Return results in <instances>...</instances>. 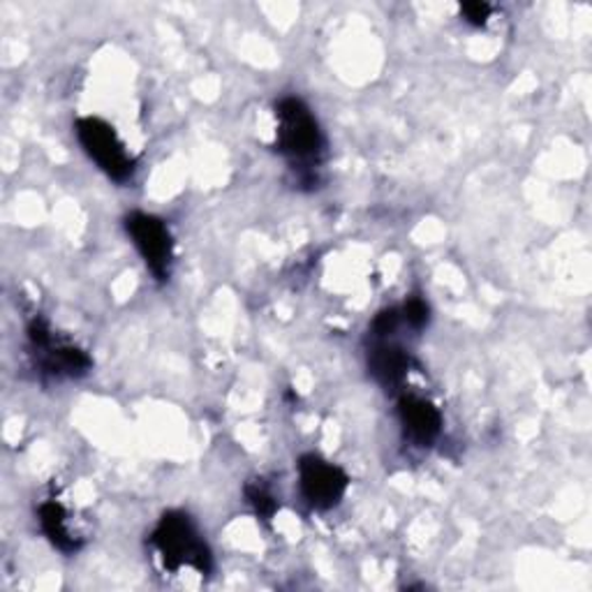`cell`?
<instances>
[{
	"label": "cell",
	"mask_w": 592,
	"mask_h": 592,
	"mask_svg": "<svg viewBox=\"0 0 592 592\" xmlns=\"http://www.w3.org/2000/svg\"><path fill=\"white\" fill-rule=\"evenodd\" d=\"M278 116V151L289 160L292 169L313 175L325 156V135L319 123L299 97H283L276 105Z\"/></svg>",
	"instance_id": "1"
},
{
	"label": "cell",
	"mask_w": 592,
	"mask_h": 592,
	"mask_svg": "<svg viewBox=\"0 0 592 592\" xmlns=\"http://www.w3.org/2000/svg\"><path fill=\"white\" fill-rule=\"evenodd\" d=\"M154 547L162 556V562L169 572H177L179 567H194L200 574H209L213 567V558L204 539H200L194 524L188 514L169 511L160 518L158 528L154 530Z\"/></svg>",
	"instance_id": "2"
},
{
	"label": "cell",
	"mask_w": 592,
	"mask_h": 592,
	"mask_svg": "<svg viewBox=\"0 0 592 592\" xmlns=\"http://www.w3.org/2000/svg\"><path fill=\"white\" fill-rule=\"evenodd\" d=\"M77 137H80V144L84 146L86 156L101 167L112 181L126 183L135 175L133 158L128 156L126 146H123L116 130L107 120L95 118V116L80 118Z\"/></svg>",
	"instance_id": "3"
},
{
	"label": "cell",
	"mask_w": 592,
	"mask_h": 592,
	"mask_svg": "<svg viewBox=\"0 0 592 592\" xmlns=\"http://www.w3.org/2000/svg\"><path fill=\"white\" fill-rule=\"evenodd\" d=\"M126 230L148 271L158 281H167L171 262H175V241L165 222L151 213L135 211L126 218Z\"/></svg>",
	"instance_id": "4"
},
{
	"label": "cell",
	"mask_w": 592,
	"mask_h": 592,
	"mask_svg": "<svg viewBox=\"0 0 592 592\" xmlns=\"http://www.w3.org/2000/svg\"><path fill=\"white\" fill-rule=\"evenodd\" d=\"M299 484L306 503L313 509L327 511L342 500L345 490L350 486V477L323 456L306 454L299 461Z\"/></svg>",
	"instance_id": "5"
},
{
	"label": "cell",
	"mask_w": 592,
	"mask_h": 592,
	"mask_svg": "<svg viewBox=\"0 0 592 592\" xmlns=\"http://www.w3.org/2000/svg\"><path fill=\"white\" fill-rule=\"evenodd\" d=\"M399 416L405 435L416 444V447H429L442 431V416L437 408L419 397H403L399 401Z\"/></svg>",
	"instance_id": "6"
},
{
	"label": "cell",
	"mask_w": 592,
	"mask_h": 592,
	"mask_svg": "<svg viewBox=\"0 0 592 592\" xmlns=\"http://www.w3.org/2000/svg\"><path fill=\"white\" fill-rule=\"evenodd\" d=\"M410 355L399 348V345H389V342H378L373 350L368 352V370L387 391L389 389H399L408 373H410Z\"/></svg>",
	"instance_id": "7"
},
{
	"label": "cell",
	"mask_w": 592,
	"mask_h": 592,
	"mask_svg": "<svg viewBox=\"0 0 592 592\" xmlns=\"http://www.w3.org/2000/svg\"><path fill=\"white\" fill-rule=\"evenodd\" d=\"M33 352L42 355L40 366L44 368V373L52 376H67V378H80L91 370V359L86 352L80 348H72V345L56 342L54 336L49 342L40 345V348H33Z\"/></svg>",
	"instance_id": "8"
},
{
	"label": "cell",
	"mask_w": 592,
	"mask_h": 592,
	"mask_svg": "<svg viewBox=\"0 0 592 592\" xmlns=\"http://www.w3.org/2000/svg\"><path fill=\"white\" fill-rule=\"evenodd\" d=\"M40 526H42V532L49 537V541L52 545L63 551V553H77L82 541L74 537L67 528V514L63 509L61 503L56 500H46L40 505Z\"/></svg>",
	"instance_id": "9"
},
{
	"label": "cell",
	"mask_w": 592,
	"mask_h": 592,
	"mask_svg": "<svg viewBox=\"0 0 592 592\" xmlns=\"http://www.w3.org/2000/svg\"><path fill=\"white\" fill-rule=\"evenodd\" d=\"M245 500H249V505L255 509V514L262 518V521H271L278 509V503L274 500V496H271L268 488L262 486L260 482L245 486Z\"/></svg>",
	"instance_id": "10"
},
{
	"label": "cell",
	"mask_w": 592,
	"mask_h": 592,
	"mask_svg": "<svg viewBox=\"0 0 592 592\" xmlns=\"http://www.w3.org/2000/svg\"><path fill=\"white\" fill-rule=\"evenodd\" d=\"M403 323V315L399 308H387L382 313H378V317L373 319V336L384 340L389 336L397 334V329L401 327Z\"/></svg>",
	"instance_id": "11"
},
{
	"label": "cell",
	"mask_w": 592,
	"mask_h": 592,
	"mask_svg": "<svg viewBox=\"0 0 592 592\" xmlns=\"http://www.w3.org/2000/svg\"><path fill=\"white\" fill-rule=\"evenodd\" d=\"M429 306H426V302L424 299H416V296H414V299H410L405 306H403V310H401V315H403V323L408 325V327H412V329H424L426 325H429Z\"/></svg>",
	"instance_id": "12"
},
{
	"label": "cell",
	"mask_w": 592,
	"mask_h": 592,
	"mask_svg": "<svg viewBox=\"0 0 592 592\" xmlns=\"http://www.w3.org/2000/svg\"><path fill=\"white\" fill-rule=\"evenodd\" d=\"M490 12H493V8L488 3H482V0H473V3H463L461 6L463 19L471 23V27H477V29L486 27Z\"/></svg>",
	"instance_id": "13"
}]
</instances>
